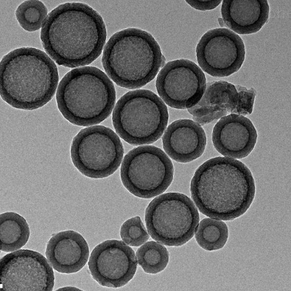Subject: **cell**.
<instances>
[{"instance_id": "cell-4", "label": "cell", "mask_w": 291, "mask_h": 291, "mask_svg": "<svg viewBox=\"0 0 291 291\" xmlns=\"http://www.w3.org/2000/svg\"><path fill=\"white\" fill-rule=\"evenodd\" d=\"M163 60L160 47L153 36L134 28L114 33L106 43L102 57L109 78L119 87L131 89L151 82Z\"/></svg>"}, {"instance_id": "cell-9", "label": "cell", "mask_w": 291, "mask_h": 291, "mask_svg": "<svg viewBox=\"0 0 291 291\" xmlns=\"http://www.w3.org/2000/svg\"><path fill=\"white\" fill-rule=\"evenodd\" d=\"M174 176L171 159L160 148L140 146L124 156L120 168L124 186L139 198L149 199L166 190Z\"/></svg>"}, {"instance_id": "cell-11", "label": "cell", "mask_w": 291, "mask_h": 291, "mask_svg": "<svg viewBox=\"0 0 291 291\" xmlns=\"http://www.w3.org/2000/svg\"><path fill=\"white\" fill-rule=\"evenodd\" d=\"M40 253L20 249L0 261V291H53L54 273Z\"/></svg>"}, {"instance_id": "cell-8", "label": "cell", "mask_w": 291, "mask_h": 291, "mask_svg": "<svg viewBox=\"0 0 291 291\" xmlns=\"http://www.w3.org/2000/svg\"><path fill=\"white\" fill-rule=\"evenodd\" d=\"M122 144L111 128L95 125L81 129L74 137L70 154L74 166L92 178L107 177L119 168L123 156Z\"/></svg>"}, {"instance_id": "cell-7", "label": "cell", "mask_w": 291, "mask_h": 291, "mask_svg": "<svg viewBox=\"0 0 291 291\" xmlns=\"http://www.w3.org/2000/svg\"><path fill=\"white\" fill-rule=\"evenodd\" d=\"M145 220L152 239L167 246H179L195 234L200 216L188 196L170 192L151 201L146 209Z\"/></svg>"}, {"instance_id": "cell-2", "label": "cell", "mask_w": 291, "mask_h": 291, "mask_svg": "<svg viewBox=\"0 0 291 291\" xmlns=\"http://www.w3.org/2000/svg\"><path fill=\"white\" fill-rule=\"evenodd\" d=\"M199 210L209 217L231 221L244 214L255 195V180L242 162L228 157L211 158L198 167L190 183Z\"/></svg>"}, {"instance_id": "cell-12", "label": "cell", "mask_w": 291, "mask_h": 291, "mask_svg": "<svg viewBox=\"0 0 291 291\" xmlns=\"http://www.w3.org/2000/svg\"><path fill=\"white\" fill-rule=\"evenodd\" d=\"M198 63L211 76L228 77L237 72L245 56L244 42L236 33L225 28L208 30L196 49Z\"/></svg>"}, {"instance_id": "cell-14", "label": "cell", "mask_w": 291, "mask_h": 291, "mask_svg": "<svg viewBox=\"0 0 291 291\" xmlns=\"http://www.w3.org/2000/svg\"><path fill=\"white\" fill-rule=\"evenodd\" d=\"M88 266L93 279L102 286L117 288L127 284L137 267L134 250L121 240L104 241L92 251Z\"/></svg>"}, {"instance_id": "cell-6", "label": "cell", "mask_w": 291, "mask_h": 291, "mask_svg": "<svg viewBox=\"0 0 291 291\" xmlns=\"http://www.w3.org/2000/svg\"><path fill=\"white\" fill-rule=\"evenodd\" d=\"M168 118L165 103L147 89H137L124 94L116 102L112 115L116 133L134 146L151 144L160 139Z\"/></svg>"}, {"instance_id": "cell-16", "label": "cell", "mask_w": 291, "mask_h": 291, "mask_svg": "<svg viewBox=\"0 0 291 291\" xmlns=\"http://www.w3.org/2000/svg\"><path fill=\"white\" fill-rule=\"evenodd\" d=\"M166 153L180 163L193 161L202 156L205 148L206 137L201 125L189 119L171 123L162 137Z\"/></svg>"}, {"instance_id": "cell-19", "label": "cell", "mask_w": 291, "mask_h": 291, "mask_svg": "<svg viewBox=\"0 0 291 291\" xmlns=\"http://www.w3.org/2000/svg\"><path fill=\"white\" fill-rule=\"evenodd\" d=\"M30 234L26 219L14 212H7L0 215V250L13 252L24 246Z\"/></svg>"}, {"instance_id": "cell-13", "label": "cell", "mask_w": 291, "mask_h": 291, "mask_svg": "<svg viewBox=\"0 0 291 291\" xmlns=\"http://www.w3.org/2000/svg\"><path fill=\"white\" fill-rule=\"evenodd\" d=\"M256 94L253 88L248 89L224 81L208 82L200 101L188 112L201 126L229 114L250 115Z\"/></svg>"}, {"instance_id": "cell-24", "label": "cell", "mask_w": 291, "mask_h": 291, "mask_svg": "<svg viewBox=\"0 0 291 291\" xmlns=\"http://www.w3.org/2000/svg\"><path fill=\"white\" fill-rule=\"evenodd\" d=\"M185 1L193 8L205 11L212 10L217 7L221 2V0H185Z\"/></svg>"}, {"instance_id": "cell-18", "label": "cell", "mask_w": 291, "mask_h": 291, "mask_svg": "<svg viewBox=\"0 0 291 291\" xmlns=\"http://www.w3.org/2000/svg\"><path fill=\"white\" fill-rule=\"evenodd\" d=\"M221 14L226 27L235 33L249 34L259 31L269 18L267 0H224Z\"/></svg>"}, {"instance_id": "cell-17", "label": "cell", "mask_w": 291, "mask_h": 291, "mask_svg": "<svg viewBox=\"0 0 291 291\" xmlns=\"http://www.w3.org/2000/svg\"><path fill=\"white\" fill-rule=\"evenodd\" d=\"M46 256L52 267L62 273L80 271L89 257L87 243L76 231L68 230L53 235L47 243Z\"/></svg>"}, {"instance_id": "cell-23", "label": "cell", "mask_w": 291, "mask_h": 291, "mask_svg": "<svg viewBox=\"0 0 291 291\" xmlns=\"http://www.w3.org/2000/svg\"><path fill=\"white\" fill-rule=\"evenodd\" d=\"M120 235L125 243L135 247L144 244L149 238L139 216L131 218L124 222L121 227Z\"/></svg>"}, {"instance_id": "cell-3", "label": "cell", "mask_w": 291, "mask_h": 291, "mask_svg": "<svg viewBox=\"0 0 291 291\" xmlns=\"http://www.w3.org/2000/svg\"><path fill=\"white\" fill-rule=\"evenodd\" d=\"M58 82L56 64L38 49H16L0 61V96L13 108L30 111L44 106L54 96Z\"/></svg>"}, {"instance_id": "cell-21", "label": "cell", "mask_w": 291, "mask_h": 291, "mask_svg": "<svg viewBox=\"0 0 291 291\" xmlns=\"http://www.w3.org/2000/svg\"><path fill=\"white\" fill-rule=\"evenodd\" d=\"M139 265L144 271L156 274L167 266L169 253L167 248L160 243L150 241L140 247L136 252Z\"/></svg>"}, {"instance_id": "cell-1", "label": "cell", "mask_w": 291, "mask_h": 291, "mask_svg": "<svg viewBox=\"0 0 291 291\" xmlns=\"http://www.w3.org/2000/svg\"><path fill=\"white\" fill-rule=\"evenodd\" d=\"M107 31L101 15L81 2H66L53 9L40 32L42 46L58 64L74 68L87 65L100 55Z\"/></svg>"}, {"instance_id": "cell-5", "label": "cell", "mask_w": 291, "mask_h": 291, "mask_svg": "<svg viewBox=\"0 0 291 291\" xmlns=\"http://www.w3.org/2000/svg\"><path fill=\"white\" fill-rule=\"evenodd\" d=\"M58 109L70 123L92 126L111 114L116 100L114 85L100 69L83 66L73 69L60 80L56 93Z\"/></svg>"}, {"instance_id": "cell-15", "label": "cell", "mask_w": 291, "mask_h": 291, "mask_svg": "<svg viewBox=\"0 0 291 291\" xmlns=\"http://www.w3.org/2000/svg\"><path fill=\"white\" fill-rule=\"evenodd\" d=\"M252 121L241 115L223 116L215 125L212 140L216 150L224 156L242 159L250 154L257 140Z\"/></svg>"}, {"instance_id": "cell-10", "label": "cell", "mask_w": 291, "mask_h": 291, "mask_svg": "<svg viewBox=\"0 0 291 291\" xmlns=\"http://www.w3.org/2000/svg\"><path fill=\"white\" fill-rule=\"evenodd\" d=\"M206 87L205 75L194 62L178 59L168 62L159 71L156 87L169 106L188 109L201 100Z\"/></svg>"}, {"instance_id": "cell-22", "label": "cell", "mask_w": 291, "mask_h": 291, "mask_svg": "<svg viewBox=\"0 0 291 291\" xmlns=\"http://www.w3.org/2000/svg\"><path fill=\"white\" fill-rule=\"evenodd\" d=\"M47 13L48 10L44 4L36 0L23 2L15 11L19 25L24 29L29 32L34 31L41 28Z\"/></svg>"}, {"instance_id": "cell-20", "label": "cell", "mask_w": 291, "mask_h": 291, "mask_svg": "<svg viewBox=\"0 0 291 291\" xmlns=\"http://www.w3.org/2000/svg\"><path fill=\"white\" fill-rule=\"evenodd\" d=\"M229 236V230L222 221L205 218L198 225L195 237L198 245L206 251H212L222 248Z\"/></svg>"}]
</instances>
